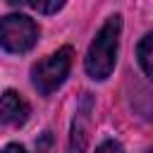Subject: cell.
<instances>
[{
	"label": "cell",
	"instance_id": "cell-1",
	"mask_svg": "<svg viewBox=\"0 0 153 153\" xmlns=\"http://www.w3.org/2000/svg\"><path fill=\"white\" fill-rule=\"evenodd\" d=\"M120 31H122V17L112 14L108 17V22L98 29L96 38L88 45L84 67L86 74L96 81H103L112 74L115 62H117V48H120Z\"/></svg>",
	"mask_w": 153,
	"mask_h": 153
},
{
	"label": "cell",
	"instance_id": "cell-6",
	"mask_svg": "<svg viewBox=\"0 0 153 153\" xmlns=\"http://www.w3.org/2000/svg\"><path fill=\"white\" fill-rule=\"evenodd\" d=\"M136 60H139L141 69L146 72V76L153 79V31L146 33L139 41V45H136Z\"/></svg>",
	"mask_w": 153,
	"mask_h": 153
},
{
	"label": "cell",
	"instance_id": "cell-4",
	"mask_svg": "<svg viewBox=\"0 0 153 153\" xmlns=\"http://www.w3.org/2000/svg\"><path fill=\"white\" fill-rule=\"evenodd\" d=\"M31 115V108L26 103V98L12 88H7L0 96V124L7 127H22Z\"/></svg>",
	"mask_w": 153,
	"mask_h": 153
},
{
	"label": "cell",
	"instance_id": "cell-2",
	"mask_svg": "<svg viewBox=\"0 0 153 153\" xmlns=\"http://www.w3.org/2000/svg\"><path fill=\"white\" fill-rule=\"evenodd\" d=\"M69 67H72V48L65 45L31 67V81L41 96H50L55 88L62 86V81L69 74Z\"/></svg>",
	"mask_w": 153,
	"mask_h": 153
},
{
	"label": "cell",
	"instance_id": "cell-5",
	"mask_svg": "<svg viewBox=\"0 0 153 153\" xmlns=\"http://www.w3.org/2000/svg\"><path fill=\"white\" fill-rule=\"evenodd\" d=\"M88 108H91V98L86 93L84 98V108L76 110V117H74V127H72V141H69V153H84L86 148V117H88Z\"/></svg>",
	"mask_w": 153,
	"mask_h": 153
},
{
	"label": "cell",
	"instance_id": "cell-3",
	"mask_svg": "<svg viewBox=\"0 0 153 153\" xmlns=\"http://www.w3.org/2000/svg\"><path fill=\"white\" fill-rule=\"evenodd\" d=\"M38 41V26L26 14L0 17V48L7 53H26Z\"/></svg>",
	"mask_w": 153,
	"mask_h": 153
},
{
	"label": "cell",
	"instance_id": "cell-9",
	"mask_svg": "<svg viewBox=\"0 0 153 153\" xmlns=\"http://www.w3.org/2000/svg\"><path fill=\"white\" fill-rule=\"evenodd\" d=\"M0 153H26V151H24L19 143H7V146H5Z\"/></svg>",
	"mask_w": 153,
	"mask_h": 153
},
{
	"label": "cell",
	"instance_id": "cell-7",
	"mask_svg": "<svg viewBox=\"0 0 153 153\" xmlns=\"http://www.w3.org/2000/svg\"><path fill=\"white\" fill-rule=\"evenodd\" d=\"M10 5H14V7H29V10H33V12H57V10H62V5L65 2H10Z\"/></svg>",
	"mask_w": 153,
	"mask_h": 153
},
{
	"label": "cell",
	"instance_id": "cell-8",
	"mask_svg": "<svg viewBox=\"0 0 153 153\" xmlns=\"http://www.w3.org/2000/svg\"><path fill=\"white\" fill-rule=\"evenodd\" d=\"M96 153H124V151H122V146H120L117 141L108 139V141H103V143L96 148Z\"/></svg>",
	"mask_w": 153,
	"mask_h": 153
}]
</instances>
